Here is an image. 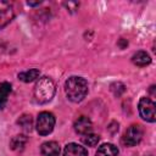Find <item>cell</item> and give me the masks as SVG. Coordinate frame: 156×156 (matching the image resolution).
I'll return each instance as SVG.
<instances>
[{"label": "cell", "instance_id": "5b68a950", "mask_svg": "<svg viewBox=\"0 0 156 156\" xmlns=\"http://www.w3.org/2000/svg\"><path fill=\"white\" fill-rule=\"evenodd\" d=\"M143 139V129L138 124H132L123 134L122 143L126 146H135Z\"/></svg>", "mask_w": 156, "mask_h": 156}, {"label": "cell", "instance_id": "d6986e66", "mask_svg": "<svg viewBox=\"0 0 156 156\" xmlns=\"http://www.w3.org/2000/svg\"><path fill=\"white\" fill-rule=\"evenodd\" d=\"M27 4H28L29 6H39V5L41 4V1H35V2H34V1H28Z\"/></svg>", "mask_w": 156, "mask_h": 156}, {"label": "cell", "instance_id": "30bf717a", "mask_svg": "<svg viewBox=\"0 0 156 156\" xmlns=\"http://www.w3.org/2000/svg\"><path fill=\"white\" fill-rule=\"evenodd\" d=\"M132 62L139 67H145L147 65H150L151 62V57L149 56V54L146 51H136L133 56H132Z\"/></svg>", "mask_w": 156, "mask_h": 156}, {"label": "cell", "instance_id": "8fae6325", "mask_svg": "<svg viewBox=\"0 0 156 156\" xmlns=\"http://www.w3.org/2000/svg\"><path fill=\"white\" fill-rule=\"evenodd\" d=\"M118 155V149L113 144H102L99 146L95 156H117Z\"/></svg>", "mask_w": 156, "mask_h": 156}, {"label": "cell", "instance_id": "2e32d148", "mask_svg": "<svg viewBox=\"0 0 156 156\" xmlns=\"http://www.w3.org/2000/svg\"><path fill=\"white\" fill-rule=\"evenodd\" d=\"M100 138L99 135L96 134H93V133H88V134H84L82 136V141L87 145V146H95L98 143H99Z\"/></svg>", "mask_w": 156, "mask_h": 156}, {"label": "cell", "instance_id": "5bb4252c", "mask_svg": "<svg viewBox=\"0 0 156 156\" xmlns=\"http://www.w3.org/2000/svg\"><path fill=\"white\" fill-rule=\"evenodd\" d=\"M27 143V136L23 135V134H18V135H15L11 141H10V147L15 151H18V150H22L24 147Z\"/></svg>", "mask_w": 156, "mask_h": 156}, {"label": "cell", "instance_id": "ba28073f", "mask_svg": "<svg viewBox=\"0 0 156 156\" xmlns=\"http://www.w3.org/2000/svg\"><path fill=\"white\" fill-rule=\"evenodd\" d=\"M63 156H88V152L84 146L76 143H69L63 149Z\"/></svg>", "mask_w": 156, "mask_h": 156}, {"label": "cell", "instance_id": "3957f363", "mask_svg": "<svg viewBox=\"0 0 156 156\" xmlns=\"http://www.w3.org/2000/svg\"><path fill=\"white\" fill-rule=\"evenodd\" d=\"M37 132L40 135H48L55 127V116L51 112H40L37 118Z\"/></svg>", "mask_w": 156, "mask_h": 156}, {"label": "cell", "instance_id": "ffe728a7", "mask_svg": "<svg viewBox=\"0 0 156 156\" xmlns=\"http://www.w3.org/2000/svg\"><path fill=\"white\" fill-rule=\"evenodd\" d=\"M147 156H154V155H147Z\"/></svg>", "mask_w": 156, "mask_h": 156}, {"label": "cell", "instance_id": "9a60e30c", "mask_svg": "<svg viewBox=\"0 0 156 156\" xmlns=\"http://www.w3.org/2000/svg\"><path fill=\"white\" fill-rule=\"evenodd\" d=\"M17 123L26 130V132H30L32 130V127H33V121H32V117L30 115H23L18 118Z\"/></svg>", "mask_w": 156, "mask_h": 156}, {"label": "cell", "instance_id": "6da1fadb", "mask_svg": "<svg viewBox=\"0 0 156 156\" xmlns=\"http://www.w3.org/2000/svg\"><path fill=\"white\" fill-rule=\"evenodd\" d=\"M65 91L71 101L79 102L88 94V83L82 77L72 76L65 83Z\"/></svg>", "mask_w": 156, "mask_h": 156}, {"label": "cell", "instance_id": "277c9868", "mask_svg": "<svg viewBox=\"0 0 156 156\" xmlns=\"http://www.w3.org/2000/svg\"><path fill=\"white\" fill-rule=\"evenodd\" d=\"M139 115L140 117L146 122H155L156 115H155V102L149 98H141L138 105Z\"/></svg>", "mask_w": 156, "mask_h": 156}, {"label": "cell", "instance_id": "7a4b0ae2", "mask_svg": "<svg viewBox=\"0 0 156 156\" xmlns=\"http://www.w3.org/2000/svg\"><path fill=\"white\" fill-rule=\"evenodd\" d=\"M55 95V83L49 77L39 78L34 87V98L39 104L49 102Z\"/></svg>", "mask_w": 156, "mask_h": 156}, {"label": "cell", "instance_id": "ac0fdd59", "mask_svg": "<svg viewBox=\"0 0 156 156\" xmlns=\"http://www.w3.org/2000/svg\"><path fill=\"white\" fill-rule=\"evenodd\" d=\"M65 6H67V9L73 7V10H76L78 7V2H65Z\"/></svg>", "mask_w": 156, "mask_h": 156}, {"label": "cell", "instance_id": "7c38bea8", "mask_svg": "<svg viewBox=\"0 0 156 156\" xmlns=\"http://www.w3.org/2000/svg\"><path fill=\"white\" fill-rule=\"evenodd\" d=\"M10 93H11V84L9 82H2L0 84V110L5 107Z\"/></svg>", "mask_w": 156, "mask_h": 156}, {"label": "cell", "instance_id": "52a82bcc", "mask_svg": "<svg viewBox=\"0 0 156 156\" xmlns=\"http://www.w3.org/2000/svg\"><path fill=\"white\" fill-rule=\"evenodd\" d=\"M93 129V123L87 117V116H80L79 118L76 119L74 122V130L78 133V134H88L90 133Z\"/></svg>", "mask_w": 156, "mask_h": 156}, {"label": "cell", "instance_id": "8992f818", "mask_svg": "<svg viewBox=\"0 0 156 156\" xmlns=\"http://www.w3.org/2000/svg\"><path fill=\"white\" fill-rule=\"evenodd\" d=\"M13 7L9 1L0 0V29L7 26L13 18Z\"/></svg>", "mask_w": 156, "mask_h": 156}, {"label": "cell", "instance_id": "e0dca14e", "mask_svg": "<svg viewBox=\"0 0 156 156\" xmlns=\"http://www.w3.org/2000/svg\"><path fill=\"white\" fill-rule=\"evenodd\" d=\"M110 89H111V91H112L115 95H117V96L122 95V94L126 91V87H124V84H122V83H119V82L111 84Z\"/></svg>", "mask_w": 156, "mask_h": 156}, {"label": "cell", "instance_id": "9c48e42d", "mask_svg": "<svg viewBox=\"0 0 156 156\" xmlns=\"http://www.w3.org/2000/svg\"><path fill=\"white\" fill-rule=\"evenodd\" d=\"M43 156H60V146L56 141H46L40 147Z\"/></svg>", "mask_w": 156, "mask_h": 156}, {"label": "cell", "instance_id": "4fadbf2b", "mask_svg": "<svg viewBox=\"0 0 156 156\" xmlns=\"http://www.w3.org/2000/svg\"><path fill=\"white\" fill-rule=\"evenodd\" d=\"M39 76H40L39 69L32 68V69H29V71H24V72L18 73V79L22 80V82H24V83H30V82L35 80Z\"/></svg>", "mask_w": 156, "mask_h": 156}]
</instances>
